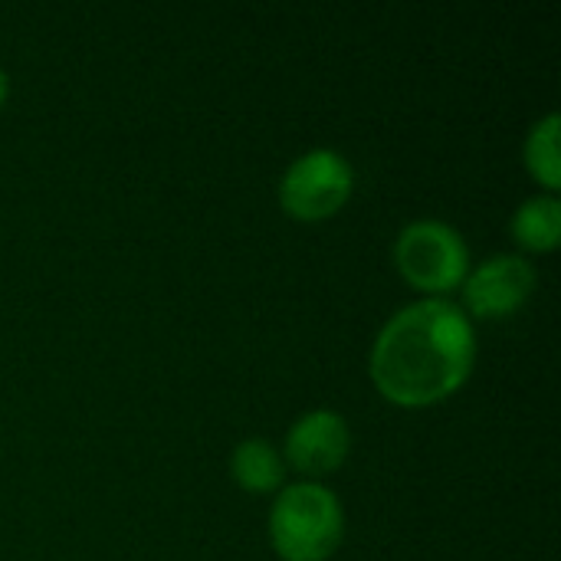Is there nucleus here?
I'll use <instances>...</instances> for the list:
<instances>
[{"mask_svg": "<svg viewBox=\"0 0 561 561\" xmlns=\"http://www.w3.org/2000/svg\"><path fill=\"white\" fill-rule=\"evenodd\" d=\"M230 477L247 493H273L286 480V460H283V454L270 440L250 437V440H240L233 447V454H230Z\"/></svg>", "mask_w": 561, "mask_h": 561, "instance_id": "obj_7", "label": "nucleus"}, {"mask_svg": "<svg viewBox=\"0 0 561 561\" xmlns=\"http://www.w3.org/2000/svg\"><path fill=\"white\" fill-rule=\"evenodd\" d=\"M561 118L559 112H549L542 115L529 135H526V145H523V161H526V171L546 187V194H556L561 187Z\"/></svg>", "mask_w": 561, "mask_h": 561, "instance_id": "obj_9", "label": "nucleus"}, {"mask_svg": "<svg viewBox=\"0 0 561 561\" xmlns=\"http://www.w3.org/2000/svg\"><path fill=\"white\" fill-rule=\"evenodd\" d=\"M345 539V506L319 480L279 490L270 506V546L283 561H329Z\"/></svg>", "mask_w": 561, "mask_h": 561, "instance_id": "obj_2", "label": "nucleus"}, {"mask_svg": "<svg viewBox=\"0 0 561 561\" xmlns=\"http://www.w3.org/2000/svg\"><path fill=\"white\" fill-rule=\"evenodd\" d=\"M355 191V168L335 148H309L279 178V204L293 220H329Z\"/></svg>", "mask_w": 561, "mask_h": 561, "instance_id": "obj_4", "label": "nucleus"}, {"mask_svg": "<svg viewBox=\"0 0 561 561\" xmlns=\"http://www.w3.org/2000/svg\"><path fill=\"white\" fill-rule=\"evenodd\" d=\"M391 256L404 283L424 293V299H447V293L460 289L470 273V247L463 233L434 217L411 220L398 233Z\"/></svg>", "mask_w": 561, "mask_h": 561, "instance_id": "obj_3", "label": "nucleus"}, {"mask_svg": "<svg viewBox=\"0 0 561 561\" xmlns=\"http://www.w3.org/2000/svg\"><path fill=\"white\" fill-rule=\"evenodd\" d=\"M536 266L519 253H496L480 266H470L463 279V312L470 319H506L519 312L536 293Z\"/></svg>", "mask_w": 561, "mask_h": 561, "instance_id": "obj_5", "label": "nucleus"}, {"mask_svg": "<svg viewBox=\"0 0 561 561\" xmlns=\"http://www.w3.org/2000/svg\"><path fill=\"white\" fill-rule=\"evenodd\" d=\"M7 95H10V76H7V69L0 66V108H3Z\"/></svg>", "mask_w": 561, "mask_h": 561, "instance_id": "obj_10", "label": "nucleus"}, {"mask_svg": "<svg viewBox=\"0 0 561 561\" xmlns=\"http://www.w3.org/2000/svg\"><path fill=\"white\" fill-rule=\"evenodd\" d=\"M513 240L529 253H552L561 243V201L556 194H536L526 197L513 220H510Z\"/></svg>", "mask_w": 561, "mask_h": 561, "instance_id": "obj_8", "label": "nucleus"}, {"mask_svg": "<svg viewBox=\"0 0 561 561\" xmlns=\"http://www.w3.org/2000/svg\"><path fill=\"white\" fill-rule=\"evenodd\" d=\"M477 329L454 299H417L398 309L371 342L368 375L398 408H431L454 398L473 375Z\"/></svg>", "mask_w": 561, "mask_h": 561, "instance_id": "obj_1", "label": "nucleus"}, {"mask_svg": "<svg viewBox=\"0 0 561 561\" xmlns=\"http://www.w3.org/2000/svg\"><path fill=\"white\" fill-rule=\"evenodd\" d=\"M352 450V431L348 421L332 408H312L302 417L293 421L283 444L286 467L299 470L306 480H319L335 473Z\"/></svg>", "mask_w": 561, "mask_h": 561, "instance_id": "obj_6", "label": "nucleus"}]
</instances>
